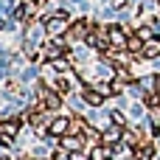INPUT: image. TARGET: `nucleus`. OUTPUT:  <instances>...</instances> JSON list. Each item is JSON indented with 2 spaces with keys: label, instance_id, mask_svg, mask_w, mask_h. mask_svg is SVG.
<instances>
[{
  "label": "nucleus",
  "instance_id": "nucleus-1",
  "mask_svg": "<svg viewBox=\"0 0 160 160\" xmlns=\"http://www.w3.org/2000/svg\"><path fill=\"white\" fill-rule=\"evenodd\" d=\"M107 37H110V45L112 48H127V42H129V37L124 34V28H118V25H110Z\"/></svg>",
  "mask_w": 160,
  "mask_h": 160
},
{
  "label": "nucleus",
  "instance_id": "nucleus-2",
  "mask_svg": "<svg viewBox=\"0 0 160 160\" xmlns=\"http://www.w3.org/2000/svg\"><path fill=\"white\" fill-rule=\"evenodd\" d=\"M48 132H51V135H62V138H65V135L70 132V121H68V118H56V121H51Z\"/></svg>",
  "mask_w": 160,
  "mask_h": 160
},
{
  "label": "nucleus",
  "instance_id": "nucleus-3",
  "mask_svg": "<svg viewBox=\"0 0 160 160\" xmlns=\"http://www.w3.org/2000/svg\"><path fill=\"white\" fill-rule=\"evenodd\" d=\"M68 28V17H53V20H48V31L51 34H59V31H65Z\"/></svg>",
  "mask_w": 160,
  "mask_h": 160
},
{
  "label": "nucleus",
  "instance_id": "nucleus-4",
  "mask_svg": "<svg viewBox=\"0 0 160 160\" xmlns=\"http://www.w3.org/2000/svg\"><path fill=\"white\" fill-rule=\"evenodd\" d=\"M121 138H124V132H121V127H112V129H107V132L101 135V141H104V143H118Z\"/></svg>",
  "mask_w": 160,
  "mask_h": 160
},
{
  "label": "nucleus",
  "instance_id": "nucleus-5",
  "mask_svg": "<svg viewBox=\"0 0 160 160\" xmlns=\"http://www.w3.org/2000/svg\"><path fill=\"white\" fill-rule=\"evenodd\" d=\"M84 101L93 104V107H98V104L104 101V93H101V90H84Z\"/></svg>",
  "mask_w": 160,
  "mask_h": 160
},
{
  "label": "nucleus",
  "instance_id": "nucleus-6",
  "mask_svg": "<svg viewBox=\"0 0 160 160\" xmlns=\"http://www.w3.org/2000/svg\"><path fill=\"white\" fill-rule=\"evenodd\" d=\"M42 98H45V110H56V107H59V96H56V93L42 90Z\"/></svg>",
  "mask_w": 160,
  "mask_h": 160
},
{
  "label": "nucleus",
  "instance_id": "nucleus-7",
  "mask_svg": "<svg viewBox=\"0 0 160 160\" xmlns=\"http://www.w3.org/2000/svg\"><path fill=\"white\" fill-rule=\"evenodd\" d=\"M152 155H155V149H152L149 143H143V146L135 149V158H138V160H152Z\"/></svg>",
  "mask_w": 160,
  "mask_h": 160
},
{
  "label": "nucleus",
  "instance_id": "nucleus-8",
  "mask_svg": "<svg viewBox=\"0 0 160 160\" xmlns=\"http://www.w3.org/2000/svg\"><path fill=\"white\" fill-rule=\"evenodd\" d=\"M127 48L132 51V53H138V51H143V39L135 34V37H129V42H127Z\"/></svg>",
  "mask_w": 160,
  "mask_h": 160
},
{
  "label": "nucleus",
  "instance_id": "nucleus-9",
  "mask_svg": "<svg viewBox=\"0 0 160 160\" xmlns=\"http://www.w3.org/2000/svg\"><path fill=\"white\" fill-rule=\"evenodd\" d=\"M158 53H160V42H149L143 48V56H158Z\"/></svg>",
  "mask_w": 160,
  "mask_h": 160
},
{
  "label": "nucleus",
  "instance_id": "nucleus-10",
  "mask_svg": "<svg viewBox=\"0 0 160 160\" xmlns=\"http://www.w3.org/2000/svg\"><path fill=\"white\" fill-rule=\"evenodd\" d=\"M62 146L70 149V152H76L79 149V138H62Z\"/></svg>",
  "mask_w": 160,
  "mask_h": 160
},
{
  "label": "nucleus",
  "instance_id": "nucleus-11",
  "mask_svg": "<svg viewBox=\"0 0 160 160\" xmlns=\"http://www.w3.org/2000/svg\"><path fill=\"white\" fill-rule=\"evenodd\" d=\"M90 160H107V149H104V146L93 149V155H90Z\"/></svg>",
  "mask_w": 160,
  "mask_h": 160
},
{
  "label": "nucleus",
  "instance_id": "nucleus-12",
  "mask_svg": "<svg viewBox=\"0 0 160 160\" xmlns=\"http://www.w3.org/2000/svg\"><path fill=\"white\" fill-rule=\"evenodd\" d=\"M70 160H90V155H84V152H70Z\"/></svg>",
  "mask_w": 160,
  "mask_h": 160
},
{
  "label": "nucleus",
  "instance_id": "nucleus-13",
  "mask_svg": "<svg viewBox=\"0 0 160 160\" xmlns=\"http://www.w3.org/2000/svg\"><path fill=\"white\" fill-rule=\"evenodd\" d=\"M112 121H115V124H118V127H124V115H121V112H118V110H112Z\"/></svg>",
  "mask_w": 160,
  "mask_h": 160
},
{
  "label": "nucleus",
  "instance_id": "nucleus-14",
  "mask_svg": "<svg viewBox=\"0 0 160 160\" xmlns=\"http://www.w3.org/2000/svg\"><path fill=\"white\" fill-rule=\"evenodd\" d=\"M138 37H141V39H149V37H152V28H141Z\"/></svg>",
  "mask_w": 160,
  "mask_h": 160
},
{
  "label": "nucleus",
  "instance_id": "nucleus-15",
  "mask_svg": "<svg viewBox=\"0 0 160 160\" xmlns=\"http://www.w3.org/2000/svg\"><path fill=\"white\" fill-rule=\"evenodd\" d=\"M155 90H158V93H160V79H158V82H155Z\"/></svg>",
  "mask_w": 160,
  "mask_h": 160
}]
</instances>
